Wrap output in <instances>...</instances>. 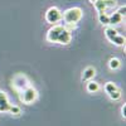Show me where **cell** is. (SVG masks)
Wrapping results in <instances>:
<instances>
[{
  "label": "cell",
  "instance_id": "ac0fdd59",
  "mask_svg": "<svg viewBox=\"0 0 126 126\" xmlns=\"http://www.w3.org/2000/svg\"><path fill=\"white\" fill-rule=\"evenodd\" d=\"M121 115H122L124 119H126V103H124L122 107H121Z\"/></svg>",
  "mask_w": 126,
  "mask_h": 126
},
{
  "label": "cell",
  "instance_id": "8992f818",
  "mask_svg": "<svg viewBox=\"0 0 126 126\" xmlns=\"http://www.w3.org/2000/svg\"><path fill=\"white\" fill-rule=\"evenodd\" d=\"M46 20H47V23L56 25V23L62 20V12L57 6H50L46 13Z\"/></svg>",
  "mask_w": 126,
  "mask_h": 126
},
{
  "label": "cell",
  "instance_id": "277c9868",
  "mask_svg": "<svg viewBox=\"0 0 126 126\" xmlns=\"http://www.w3.org/2000/svg\"><path fill=\"white\" fill-rule=\"evenodd\" d=\"M37 98H38V91L32 86H29L19 92V100L25 105H30V103L35 102Z\"/></svg>",
  "mask_w": 126,
  "mask_h": 126
},
{
  "label": "cell",
  "instance_id": "7c38bea8",
  "mask_svg": "<svg viewBox=\"0 0 126 126\" xmlns=\"http://www.w3.org/2000/svg\"><path fill=\"white\" fill-rule=\"evenodd\" d=\"M109 67H110V69H112V71L119 69V68L121 67V61H120L119 58H116V57L111 58V59L109 61Z\"/></svg>",
  "mask_w": 126,
  "mask_h": 126
},
{
  "label": "cell",
  "instance_id": "e0dca14e",
  "mask_svg": "<svg viewBox=\"0 0 126 126\" xmlns=\"http://www.w3.org/2000/svg\"><path fill=\"white\" fill-rule=\"evenodd\" d=\"M125 12H126V6L125 5H122V6H120L117 10H116V13H119L122 18H125Z\"/></svg>",
  "mask_w": 126,
  "mask_h": 126
},
{
  "label": "cell",
  "instance_id": "9a60e30c",
  "mask_svg": "<svg viewBox=\"0 0 126 126\" xmlns=\"http://www.w3.org/2000/svg\"><path fill=\"white\" fill-rule=\"evenodd\" d=\"M9 112L12 113V115H14V116H19V115L22 113V110H20V107L16 106V105H12V106H10Z\"/></svg>",
  "mask_w": 126,
  "mask_h": 126
},
{
  "label": "cell",
  "instance_id": "2e32d148",
  "mask_svg": "<svg viewBox=\"0 0 126 126\" xmlns=\"http://www.w3.org/2000/svg\"><path fill=\"white\" fill-rule=\"evenodd\" d=\"M109 97H110L112 101H117V100H120V98H121V91H120V90H116V91L111 92V93L109 94Z\"/></svg>",
  "mask_w": 126,
  "mask_h": 126
},
{
  "label": "cell",
  "instance_id": "ba28073f",
  "mask_svg": "<svg viewBox=\"0 0 126 126\" xmlns=\"http://www.w3.org/2000/svg\"><path fill=\"white\" fill-rule=\"evenodd\" d=\"M10 106H12V103H10V101H9L8 94L4 91H0V113L9 112Z\"/></svg>",
  "mask_w": 126,
  "mask_h": 126
},
{
  "label": "cell",
  "instance_id": "52a82bcc",
  "mask_svg": "<svg viewBox=\"0 0 126 126\" xmlns=\"http://www.w3.org/2000/svg\"><path fill=\"white\" fill-rule=\"evenodd\" d=\"M116 5H117L116 0H97V1L93 4L94 9L98 12V14L105 13L107 9H112V8H115Z\"/></svg>",
  "mask_w": 126,
  "mask_h": 126
},
{
  "label": "cell",
  "instance_id": "5bb4252c",
  "mask_svg": "<svg viewBox=\"0 0 126 126\" xmlns=\"http://www.w3.org/2000/svg\"><path fill=\"white\" fill-rule=\"evenodd\" d=\"M98 22L102 25H110V18L106 13H101V14H98Z\"/></svg>",
  "mask_w": 126,
  "mask_h": 126
},
{
  "label": "cell",
  "instance_id": "30bf717a",
  "mask_svg": "<svg viewBox=\"0 0 126 126\" xmlns=\"http://www.w3.org/2000/svg\"><path fill=\"white\" fill-rule=\"evenodd\" d=\"M109 18H110V25H117V24H121L122 23V16L119 14V13H116L115 12L113 14H111V15H109Z\"/></svg>",
  "mask_w": 126,
  "mask_h": 126
},
{
  "label": "cell",
  "instance_id": "8fae6325",
  "mask_svg": "<svg viewBox=\"0 0 126 126\" xmlns=\"http://www.w3.org/2000/svg\"><path fill=\"white\" fill-rule=\"evenodd\" d=\"M87 91L90 92V93H94V92H97L98 90H100V85H98V82H96V81H88V83H87Z\"/></svg>",
  "mask_w": 126,
  "mask_h": 126
},
{
  "label": "cell",
  "instance_id": "d6986e66",
  "mask_svg": "<svg viewBox=\"0 0 126 126\" xmlns=\"http://www.w3.org/2000/svg\"><path fill=\"white\" fill-rule=\"evenodd\" d=\"M88 1H90V3H91V4H92V5H93V4H94V3H96V1H97V0H88Z\"/></svg>",
  "mask_w": 126,
  "mask_h": 126
},
{
  "label": "cell",
  "instance_id": "7a4b0ae2",
  "mask_svg": "<svg viewBox=\"0 0 126 126\" xmlns=\"http://www.w3.org/2000/svg\"><path fill=\"white\" fill-rule=\"evenodd\" d=\"M82 9L78 6H73L67 9L64 13L62 14V19L64 20L66 24H77L79 20L82 19Z\"/></svg>",
  "mask_w": 126,
  "mask_h": 126
},
{
  "label": "cell",
  "instance_id": "6da1fadb",
  "mask_svg": "<svg viewBox=\"0 0 126 126\" xmlns=\"http://www.w3.org/2000/svg\"><path fill=\"white\" fill-rule=\"evenodd\" d=\"M47 40L50 43L67 46L72 40V34L63 25H53L47 33Z\"/></svg>",
  "mask_w": 126,
  "mask_h": 126
},
{
  "label": "cell",
  "instance_id": "5b68a950",
  "mask_svg": "<svg viewBox=\"0 0 126 126\" xmlns=\"http://www.w3.org/2000/svg\"><path fill=\"white\" fill-rule=\"evenodd\" d=\"M30 86V83H29V79L25 75H16L13 81H12V87L14 91H16L18 93L20 91H23L24 88L29 87Z\"/></svg>",
  "mask_w": 126,
  "mask_h": 126
},
{
  "label": "cell",
  "instance_id": "9c48e42d",
  "mask_svg": "<svg viewBox=\"0 0 126 126\" xmlns=\"http://www.w3.org/2000/svg\"><path fill=\"white\" fill-rule=\"evenodd\" d=\"M94 76H96V69H94L93 67H87V68L83 69L81 79L82 81H91Z\"/></svg>",
  "mask_w": 126,
  "mask_h": 126
},
{
  "label": "cell",
  "instance_id": "4fadbf2b",
  "mask_svg": "<svg viewBox=\"0 0 126 126\" xmlns=\"http://www.w3.org/2000/svg\"><path fill=\"white\" fill-rule=\"evenodd\" d=\"M116 90H119V87L116 86V83H113V82H107L106 85H105V92L107 94H110L111 92L116 91Z\"/></svg>",
  "mask_w": 126,
  "mask_h": 126
},
{
  "label": "cell",
  "instance_id": "3957f363",
  "mask_svg": "<svg viewBox=\"0 0 126 126\" xmlns=\"http://www.w3.org/2000/svg\"><path fill=\"white\" fill-rule=\"evenodd\" d=\"M105 37H106L112 44L115 46H119V47H122L125 46V37L124 35H120L119 32L115 29L111 25H107L106 28H105Z\"/></svg>",
  "mask_w": 126,
  "mask_h": 126
}]
</instances>
